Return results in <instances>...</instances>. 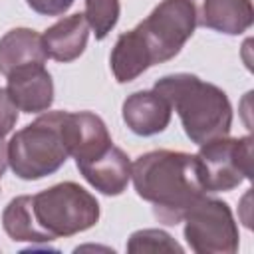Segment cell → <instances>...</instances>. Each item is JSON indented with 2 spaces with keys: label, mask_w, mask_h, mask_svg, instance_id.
<instances>
[{
  "label": "cell",
  "mask_w": 254,
  "mask_h": 254,
  "mask_svg": "<svg viewBox=\"0 0 254 254\" xmlns=\"http://www.w3.org/2000/svg\"><path fill=\"white\" fill-rule=\"evenodd\" d=\"M196 26L228 36L244 34L254 20L250 0H189Z\"/></svg>",
  "instance_id": "obj_10"
},
{
  "label": "cell",
  "mask_w": 254,
  "mask_h": 254,
  "mask_svg": "<svg viewBox=\"0 0 254 254\" xmlns=\"http://www.w3.org/2000/svg\"><path fill=\"white\" fill-rule=\"evenodd\" d=\"M109 65L119 83L133 81L145 69H149L153 65L151 56L135 28L117 38V42L111 50V56H109Z\"/></svg>",
  "instance_id": "obj_15"
},
{
  "label": "cell",
  "mask_w": 254,
  "mask_h": 254,
  "mask_svg": "<svg viewBox=\"0 0 254 254\" xmlns=\"http://www.w3.org/2000/svg\"><path fill=\"white\" fill-rule=\"evenodd\" d=\"M183 220L185 240L196 254H234L238 250V224L228 202L202 194Z\"/></svg>",
  "instance_id": "obj_5"
},
{
  "label": "cell",
  "mask_w": 254,
  "mask_h": 254,
  "mask_svg": "<svg viewBox=\"0 0 254 254\" xmlns=\"http://www.w3.org/2000/svg\"><path fill=\"white\" fill-rule=\"evenodd\" d=\"M46 60L44 40L30 28H14L0 38V73L6 77L28 65H44Z\"/></svg>",
  "instance_id": "obj_13"
},
{
  "label": "cell",
  "mask_w": 254,
  "mask_h": 254,
  "mask_svg": "<svg viewBox=\"0 0 254 254\" xmlns=\"http://www.w3.org/2000/svg\"><path fill=\"white\" fill-rule=\"evenodd\" d=\"M171 105L153 89L131 93L121 109L125 125L141 137L163 133L171 123Z\"/></svg>",
  "instance_id": "obj_12"
},
{
  "label": "cell",
  "mask_w": 254,
  "mask_h": 254,
  "mask_svg": "<svg viewBox=\"0 0 254 254\" xmlns=\"http://www.w3.org/2000/svg\"><path fill=\"white\" fill-rule=\"evenodd\" d=\"M196 20L189 0H161L153 12L135 26L153 65L173 60L194 34Z\"/></svg>",
  "instance_id": "obj_6"
},
{
  "label": "cell",
  "mask_w": 254,
  "mask_h": 254,
  "mask_svg": "<svg viewBox=\"0 0 254 254\" xmlns=\"http://www.w3.org/2000/svg\"><path fill=\"white\" fill-rule=\"evenodd\" d=\"M62 137L69 157L75 159V165L95 159L113 145L107 125L99 115L91 111H77V113L64 111Z\"/></svg>",
  "instance_id": "obj_8"
},
{
  "label": "cell",
  "mask_w": 254,
  "mask_h": 254,
  "mask_svg": "<svg viewBox=\"0 0 254 254\" xmlns=\"http://www.w3.org/2000/svg\"><path fill=\"white\" fill-rule=\"evenodd\" d=\"M196 161L206 192H226L252 177V137H218L202 143Z\"/></svg>",
  "instance_id": "obj_7"
},
{
  "label": "cell",
  "mask_w": 254,
  "mask_h": 254,
  "mask_svg": "<svg viewBox=\"0 0 254 254\" xmlns=\"http://www.w3.org/2000/svg\"><path fill=\"white\" fill-rule=\"evenodd\" d=\"M119 0H85V20L95 34V40H103L119 20Z\"/></svg>",
  "instance_id": "obj_17"
},
{
  "label": "cell",
  "mask_w": 254,
  "mask_h": 254,
  "mask_svg": "<svg viewBox=\"0 0 254 254\" xmlns=\"http://www.w3.org/2000/svg\"><path fill=\"white\" fill-rule=\"evenodd\" d=\"M87 38H89V24L83 14L65 16L42 34L48 58L62 64L77 60L87 46Z\"/></svg>",
  "instance_id": "obj_14"
},
{
  "label": "cell",
  "mask_w": 254,
  "mask_h": 254,
  "mask_svg": "<svg viewBox=\"0 0 254 254\" xmlns=\"http://www.w3.org/2000/svg\"><path fill=\"white\" fill-rule=\"evenodd\" d=\"M137 194L153 204V214L163 224H179L185 212L206 192L196 155L157 149L143 153L131 165Z\"/></svg>",
  "instance_id": "obj_1"
},
{
  "label": "cell",
  "mask_w": 254,
  "mask_h": 254,
  "mask_svg": "<svg viewBox=\"0 0 254 254\" xmlns=\"http://www.w3.org/2000/svg\"><path fill=\"white\" fill-rule=\"evenodd\" d=\"M32 214L38 228L50 240H56L95 226L99 220V202L81 185L65 181L32 194Z\"/></svg>",
  "instance_id": "obj_4"
},
{
  "label": "cell",
  "mask_w": 254,
  "mask_h": 254,
  "mask_svg": "<svg viewBox=\"0 0 254 254\" xmlns=\"http://www.w3.org/2000/svg\"><path fill=\"white\" fill-rule=\"evenodd\" d=\"M77 169L95 190L107 196L121 194L131 179V161L127 153L115 145H111L95 159L79 163Z\"/></svg>",
  "instance_id": "obj_11"
},
{
  "label": "cell",
  "mask_w": 254,
  "mask_h": 254,
  "mask_svg": "<svg viewBox=\"0 0 254 254\" xmlns=\"http://www.w3.org/2000/svg\"><path fill=\"white\" fill-rule=\"evenodd\" d=\"M153 91L177 111L187 137L194 145L230 133L232 105L218 85L202 81L192 73H171L157 79Z\"/></svg>",
  "instance_id": "obj_2"
},
{
  "label": "cell",
  "mask_w": 254,
  "mask_h": 254,
  "mask_svg": "<svg viewBox=\"0 0 254 254\" xmlns=\"http://www.w3.org/2000/svg\"><path fill=\"white\" fill-rule=\"evenodd\" d=\"M127 252L141 254V252H183V246L165 230L159 228H143L129 236Z\"/></svg>",
  "instance_id": "obj_18"
},
{
  "label": "cell",
  "mask_w": 254,
  "mask_h": 254,
  "mask_svg": "<svg viewBox=\"0 0 254 254\" xmlns=\"http://www.w3.org/2000/svg\"><path fill=\"white\" fill-rule=\"evenodd\" d=\"M6 167H8V145L0 137V179H2V175L6 171Z\"/></svg>",
  "instance_id": "obj_21"
},
{
  "label": "cell",
  "mask_w": 254,
  "mask_h": 254,
  "mask_svg": "<svg viewBox=\"0 0 254 254\" xmlns=\"http://www.w3.org/2000/svg\"><path fill=\"white\" fill-rule=\"evenodd\" d=\"M26 2L34 12L42 16H62L73 4V0H26Z\"/></svg>",
  "instance_id": "obj_20"
},
{
  "label": "cell",
  "mask_w": 254,
  "mask_h": 254,
  "mask_svg": "<svg viewBox=\"0 0 254 254\" xmlns=\"http://www.w3.org/2000/svg\"><path fill=\"white\" fill-rule=\"evenodd\" d=\"M18 121V107L10 99L6 87H0V137L8 135Z\"/></svg>",
  "instance_id": "obj_19"
},
{
  "label": "cell",
  "mask_w": 254,
  "mask_h": 254,
  "mask_svg": "<svg viewBox=\"0 0 254 254\" xmlns=\"http://www.w3.org/2000/svg\"><path fill=\"white\" fill-rule=\"evenodd\" d=\"M6 91L18 111L42 113L54 103V79L44 65H28L12 71Z\"/></svg>",
  "instance_id": "obj_9"
},
{
  "label": "cell",
  "mask_w": 254,
  "mask_h": 254,
  "mask_svg": "<svg viewBox=\"0 0 254 254\" xmlns=\"http://www.w3.org/2000/svg\"><path fill=\"white\" fill-rule=\"evenodd\" d=\"M2 226L4 232L14 240V242H50V238L38 228L34 214H32V196L22 194L12 198L4 212H2Z\"/></svg>",
  "instance_id": "obj_16"
},
{
  "label": "cell",
  "mask_w": 254,
  "mask_h": 254,
  "mask_svg": "<svg viewBox=\"0 0 254 254\" xmlns=\"http://www.w3.org/2000/svg\"><path fill=\"white\" fill-rule=\"evenodd\" d=\"M64 111H48L28 123L8 141V165L24 181L54 175L69 157L62 137Z\"/></svg>",
  "instance_id": "obj_3"
}]
</instances>
